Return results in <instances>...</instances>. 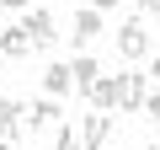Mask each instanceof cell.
<instances>
[{
    "mask_svg": "<svg viewBox=\"0 0 160 150\" xmlns=\"http://www.w3.org/2000/svg\"><path fill=\"white\" fill-rule=\"evenodd\" d=\"M0 54H6V59H32V38H27V27H6V32H0Z\"/></svg>",
    "mask_w": 160,
    "mask_h": 150,
    "instance_id": "30bf717a",
    "label": "cell"
},
{
    "mask_svg": "<svg viewBox=\"0 0 160 150\" xmlns=\"http://www.w3.org/2000/svg\"><path fill=\"white\" fill-rule=\"evenodd\" d=\"M0 64H6V54H0Z\"/></svg>",
    "mask_w": 160,
    "mask_h": 150,
    "instance_id": "ac0fdd59",
    "label": "cell"
},
{
    "mask_svg": "<svg viewBox=\"0 0 160 150\" xmlns=\"http://www.w3.org/2000/svg\"><path fill=\"white\" fill-rule=\"evenodd\" d=\"M69 38H75V48H86L91 38H102V11H96V6L75 11V27H69Z\"/></svg>",
    "mask_w": 160,
    "mask_h": 150,
    "instance_id": "8992f818",
    "label": "cell"
},
{
    "mask_svg": "<svg viewBox=\"0 0 160 150\" xmlns=\"http://www.w3.org/2000/svg\"><path fill=\"white\" fill-rule=\"evenodd\" d=\"M6 11H32V0H0Z\"/></svg>",
    "mask_w": 160,
    "mask_h": 150,
    "instance_id": "5bb4252c",
    "label": "cell"
},
{
    "mask_svg": "<svg viewBox=\"0 0 160 150\" xmlns=\"http://www.w3.org/2000/svg\"><path fill=\"white\" fill-rule=\"evenodd\" d=\"M22 134H27V102L6 97V102H0V139H6V145H16Z\"/></svg>",
    "mask_w": 160,
    "mask_h": 150,
    "instance_id": "7a4b0ae2",
    "label": "cell"
},
{
    "mask_svg": "<svg viewBox=\"0 0 160 150\" xmlns=\"http://www.w3.org/2000/svg\"><path fill=\"white\" fill-rule=\"evenodd\" d=\"M155 16H160V11H155Z\"/></svg>",
    "mask_w": 160,
    "mask_h": 150,
    "instance_id": "ffe728a7",
    "label": "cell"
},
{
    "mask_svg": "<svg viewBox=\"0 0 160 150\" xmlns=\"http://www.w3.org/2000/svg\"><path fill=\"white\" fill-rule=\"evenodd\" d=\"M112 38H118V59H144V54H149V27H144L139 16H128Z\"/></svg>",
    "mask_w": 160,
    "mask_h": 150,
    "instance_id": "6da1fadb",
    "label": "cell"
},
{
    "mask_svg": "<svg viewBox=\"0 0 160 150\" xmlns=\"http://www.w3.org/2000/svg\"><path fill=\"white\" fill-rule=\"evenodd\" d=\"M53 150H86L80 129H75V123H59V134H53Z\"/></svg>",
    "mask_w": 160,
    "mask_h": 150,
    "instance_id": "7c38bea8",
    "label": "cell"
},
{
    "mask_svg": "<svg viewBox=\"0 0 160 150\" xmlns=\"http://www.w3.org/2000/svg\"><path fill=\"white\" fill-rule=\"evenodd\" d=\"M91 6H96V11H112V6H118V0H91Z\"/></svg>",
    "mask_w": 160,
    "mask_h": 150,
    "instance_id": "2e32d148",
    "label": "cell"
},
{
    "mask_svg": "<svg viewBox=\"0 0 160 150\" xmlns=\"http://www.w3.org/2000/svg\"><path fill=\"white\" fill-rule=\"evenodd\" d=\"M22 27H27L32 48H48V43L59 38V22H53V11H43V6H38V11H27V22H22Z\"/></svg>",
    "mask_w": 160,
    "mask_h": 150,
    "instance_id": "5b68a950",
    "label": "cell"
},
{
    "mask_svg": "<svg viewBox=\"0 0 160 150\" xmlns=\"http://www.w3.org/2000/svg\"><path fill=\"white\" fill-rule=\"evenodd\" d=\"M144 118L160 123V86H149V97H144Z\"/></svg>",
    "mask_w": 160,
    "mask_h": 150,
    "instance_id": "4fadbf2b",
    "label": "cell"
},
{
    "mask_svg": "<svg viewBox=\"0 0 160 150\" xmlns=\"http://www.w3.org/2000/svg\"><path fill=\"white\" fill-rule=\"evenodd\" d=\"M149 150H160V145H149Z\"/></svg>",
    "mask_w": 160,
    "mask_h": 150,
    "instance_id": "d6986e66",
    "label": "cell"
},
{
    "mask_svg": "<svg viewBox=\"0 0 160 150\" xmlns=\"http://www.w3.org/2000/svg\"><path fill=\"white\" fill-rule=\"evenodd\" d=\"M144 97H149V75H123V102H118V113H144Z\"/></svg>",
    "mask_w": 160,
    "mask_h": 150,
    "instance_id": "52a82bcc",
    "label": "cell"
},
{
    "mask_svg": "<svg viewBox=\"0 0 160 150\" xmlns=\"http://www.w3.org/2000/svg\"><path fill=\"white\" fill-rule=\"evenodd\" d=\"M86 102H91L96 113H112V107L123 102V75H102V81L86 91Z\"/></svg>",
    "mask_w": 160,
    "mask_h": 150,
    "instance_id": "3957f363",
    "label": "cell"
},
{
    "mask_svg": "<svg viewBox=\"0 0 160 150\" xmlns=\"http://www.w3.org/2000/svg\"><path fill=\"white\" fill-rule=\"evenodd\" d=\"M69 70H75V91H80V97H86V91H91V86L102 81V64H96L91 54H80V59H75Z\"/></svg>",
    "mask_w": 160,
    "mask_h": 150,
    "instance_id": "8fae6325",
    "label": "cell"
},
{
    "mask_svg": "<svg viewBox=\"0 0 160 150\" xmlns=\"http://www.w3.org/2000/svg\"><path fill=\"white\" fill-rule=\"evenodd\" d=\"M43 91H48V97H69V91H75V70H69V64H48V70H43Z\"/></svg>",
    "mask_w": 160,
    "mask_h": 150,
    "instance_id": "9c48e42d",
    "label": "cell"
},
{
    "mask_svg": "<svg viewBox=\"0 0 160 150\" xmlns=\"http://www.w3.org/2000/svg\"><path fill=\"white\" fill-rule=\"evenodd\" d=\"M139 11H144V16H155V11H160V0H139Z\"/></svg>",
    "mask_w": 160,
    "mask_h": 150,
    "instance_id": "9a60e30c",
    "label": "cell"
},
{
    "mask_svg": "<svg viewBox=\"0 0 160 150\" xmlns=\"http://www.w3.org/2000/svg\"><path fill=\"white\" fill-rule=\"evenodd\" d=\"M80 139H86V150H102L107 139H112V113H86V118H80Z\"/></svg>",
    "mask_w": 160,
    "mask_h": 150,
    "instance_id": "277c9868",
    "label": "cell"
},
{
    "mask_svg": "<svg viewBox=\"0 0 160 150\" xmlns=\"http://www.w3.org/2000/svg\"><path fill=\"white\" fill-rule=\"evenodd\" d=\"M149 81H155V86H160V59H155V64H149Z\"/></svg>",
    "mask_w": 160,
    "mask_h": 150,
    "instance_id": "e0dca14e",
    "label": "cell"
},
{
    "mask_svg": "<svg viewBox=\"0 0 160 150\" xmlns=\"http://www.w3.org/2000/svg\"><path fill=\"white\" fill-rule=\"evenodd\" d=\"M64 113H59V97H43V102H32L27 107V134H38V129H53Z\"/></svg>",
    "mask_w": 160,
    "mask_h": 150,
    "instance_id": "ba28073f",
    "label": "cell"
}]
</instances>
